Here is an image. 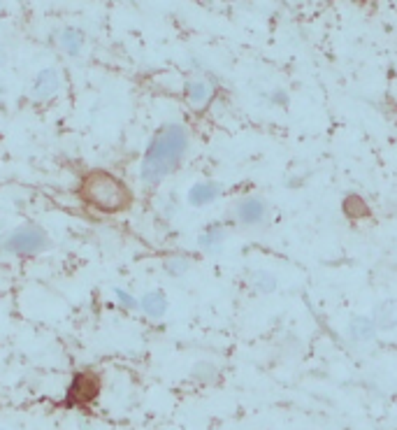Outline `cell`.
Masks as SVG:
<instances>
[{
  "mask_svg": "<svg viewBox=\"0 0 397 430\" xmlns=\"http://www.w3.org/2000/svg\"><path fill=\"white\" fill-rule=\"evenodd\" d=\"M267 100H270V105H274V107H286V105L291 103V96H288L286 89H274V91L267 96Z\"/></svg>",
  "mask_w": 397,
  "mask_h": 430,
  "instance_id": "d6986e66",
  "label": "cell"
},
{
  "mask_svg": "<svg viewBox=\"0 0 397 430\" xmlns=\"http://www.w3.org/2000/svg\"><path fill=\"white\" fill-rule=\"evenodd\" d=\"M77 195L100 214H121L133 205V188L110 170H89L79 179Z\"/></svg>",
  "mask_w": 397,
  "mask_h": 430,
  "instance_id": "7a4b0ae2",
  "label": "cell"
},
{
  "mask_svg": "<svg viewBox=\"0 0 397 430\" xmlns=\"http://www.w3.org/2000/svg\"><path fill=\"white\" fill-rule=\"evenodd\" d=\"M167 307H170V300H167L165 291L154 289V291H147L144 296L140 298V312L149 319L160 321L163 316L167 314Z\"/></svg>",
  "mask_w": 397,
  "mask_h": 430,
  "instance_id": "30bf717a",
  "label": "cell"
},
{
  "mask_svg": "<svg viewBox=\"0 0 397 430\" xmlns=\"http://www.w3.org/2000/svg\"><path fill=\"white\" fill-rule=\"evenodd\" d=\"M84 44H86V37L74 26H67L63 31H58V47L63 49V54L67 56H82L84 51Z\"/></svg>",
  "mask_w": 397,
  "mask_h": 430,
  "instance_id": "4fadbf2b",
  "label": "cell"
},
{
  "mask_svg": "<svg viewBox=\"0 0 397 430\" xmlns=\"http://www.w3.org/2000/svg\"><path fill=\"white\" fill-rule=\"evenodd\" d=\"M235 221L244 228H261L270 221V202L263 195H244L233 207Z\"/></svg>",
  "mask_w": 397,
  "mask_h": 430,
  "instance_id": "5b68a950",
  "label": "cell"
},
{
  "mask_svg": "<svg viewBox=\"0 0 397 430\" xmlns=\"http://www.w3.org/2000/svg\"><path fill=\"white\" fill-rule=\"evenodd\" d=\"M372 319L377 323L379 330H395L397 328V300L386 298V300H381V303H377L372 309Z\"/></svg>",
  "mask_w": 397,
  "mask_h": 430,
  "instance_id": "7c38bea8",
  "label": "cell"
},
{
  "mask_svg": "<svg viewBox=\"0 0 397 430\" xmlns=\"http://www.w3.org/2000/svg\"><path fill=\"white\" fill-rule=\"evenodd\" d=\"M60 84H63V79H60V72L56 67H42L30 84V98L37 103H47L60 91Z\"/></svg>",
  "mask_w": 397,
  "mask_h": 430,
  "instance_id": "8992f818",
  "label": "cell"
},
{
  "mask_svg": "<svg viewBox=\"0 0 397 430\" xmlns=\"http://www.w3.org/2000/svg\"><path fill=\"white\" fill-rule=\"evenodd\" d=\"M114 298H117V303L124 312H135V309H140V300H137L133 293H128L126 289H121V286L114 289Z\"/></svg>",
  "mask_w": 397,
  "mask_h": 430,
  "instance_id": "ac0fdd59",
  "label": "cell"
},
{
  "mask_svg": "<svg viewBox=\"0 0 397 430\" xmlns=\"http://www.w3.org/2000/svg\"><path fill=\"white\" fill-rule=\"evenodd\" d=\"M341 209H344V214L351 216V219H360V216H367V205H365V200L360 195H349L341 202Z\"/></svg>",
  "mask_w": 397,
  "mask_h": 430,
  "instance_id": "e0dca14e",
  "label": "cell"
},
{
  "mask_svg": "<svg viewBox=\"0 0 397 430\" xmlns=\"http://www.w3.org/2000/svg\"><path fill=\"white\" fill-rule=\"evenodd\" d=\"M190 266H193V261H190L188 256H184V254H172V256H167V259L163 261L165 275L172 277V279L184 277L188 270H190Z\"/></svg>",
  "mask_w": 397,
  "mask_h": 430,
  "instance_id": "9a60e30c",
  "label": "cell"
},
{
  "mask_svg": "<svg viewBox=\"0 0 397 430\" xmlns=\"http://www.w3.org/2000/svg\"><path fill=\"white\" fill-rule=\"evenodd\" d=\"M184 96L195 110H202L214 100V96H216V86H214V82H209L207 77H193V79H186Z\"/></svg>",
  "mask_w": 397,
  "mask_h": 430,
  "instance_id": "ba28073f",
  "label": "cell"
},
{
  "mask_svg": "<svg viewBox=\"0 0 397 430\" xmlns=\"http://www.w3.org/2000/svg\"><path fill=\"white\" fill-rule=\"evenodd\" d=\"M221 195H223V184L214 182V179H200V182H195L193 186L188 188L186 193V202L190 207H209L214 205Z\"/></svg>",
  "mask_w": 397,
  "mask_h": 430,
  "instance_id": "52a82bcc",
  "label": "cell"
},
{
  "mask_svg": "<svg viewBox=\"0 0 397 430\" xmlns=\"http://www.w3.org/2000/svg\"><path fill=\"white\" fill-rule=\"evenodd\" d=\"M49 235L44 233V228L33 223L19 226V228L10 230L5 235V240L0 242V249L12 256H35L49 249Z\"/></svg>",
  "mask_w": 397,
  "mask_h": 430,
  "instance_id": "3957f363",
  "label": "cell"
},
{
  "mask_svg": "<svg viewBox=\"0 0 397 430\" xmlns=\"http://www.w3.org/2000/svg\"><path fill=\"white\" fill-rule=\"evenodd\" d=\"M190 377H193L195 382H200V384H211V382H216L219 367L214 363H209V360H200V363H195L193 370H190Z\"/></svg>",
  "mask_w": 397,
  "mask_h": 430,
  "instance_id": "2e32d148",
  "label": "cell"
},
{
  "mask_svg": "<svg viewBox=\"0 0 397 430\" xmlns=\"http://www.w3.org/2000/svg\"><path fill=\"white\" fill-rule=\"evenodd\" d=\"M249 286L256 293H274L279 286V279L277 275H272L270 270H254V273L249 275Z\"/></svg>",
  "mask_w": 397,
  "mask_h": 430,
  "instance_id": "5bb4252c",
  "label": "cell"
},
{
  "mask_svg": "<svg viewBox=\"0 0 397 430\" xmlns=\"http://www.w3.org/2000/svg\"><path fill=\"white\" fill-rule=\"evenodd\" d=\"M393 212H395V216H397V202H395V207H393Z\"/></svg>",
  "mask_w": 397,
  "mask_h": 430,
  "instance_id": "ffe728a7",
  "label": "cell"
},
{
  "mask_svg": "<svg viewBox=\"0 0 397 430\" xmlns=\"http://www.w3.org/2000/svg\"><path fill=\"white\" fill-rule=\"evenodd\" d=\"M226 240H228L226 226L221 221H211L204 226L200 230V235H197V247H200L204 254H219L221 249L226 247Z\"/></svg>",
  "mask_w": 397,
  "mask_h": 430,
  "instance_id": "9c48e42d",
  "label": "cell"
},
{
  "mask_svg": "<svg viewBox=\"0 0 397 430\" xmlns=\"http://www.w3.org/2000/svg\"><path fill=\"white\" fill-rule=\"evenodd\" d=\"M0 7H3V0H0Z\"/></svg>",
  "mask_w": 397,
  "mask_h": 430,
  "instance_id": "44dd1931",
  "label": "cell"
},
{
  "mask_svg": "<svg viewBox=\"0 0 397 430\" xmlns=\"http://www.w3.org/2000/svg\"><path fill=\"white\" fill-rule=\"evenodd\" d=\"M100 396V377L91 370H82L72 377L65 391V407H89Z\"/></svg>",
  "mask_w": 397,
  "mask_h": 430,
  "instance_id": "277c9868",
  "label": "cell"
},
{
  "mask_svg": "<svg viewBox=\"0 0 397 430\" xmlns=\"http://www.w3.org/2000/svg\"><path fill=\"white\" fill-rule=\"evenodd\" d=\"M190 135L186 126L181 124H165L154 133L149 140L147 152L142 156L140 165V179L144 186L154 188L158 186L167 175H172L179 168L184 156L188 154Z\"/></svg>",
  "mask_w": 397,
  "mask_h": 430,
  "instance_id": "6da1fadb",
  "label": "cell"
},
{
  "mask_svg": "<svg viewBox=\"0 0 397 430\" xmlns=\"http://www.w3.org/2000/svg\"><path fill=\"white\" fill-rule=\"evenodd\" d=\"M346 333L349 337L353 339V342H372L374 337L379 335V328H377V323H374L372 316H363V314H358V316H351V321H349V326H346Z\"/></svg>",
  "mask_w": 397,
  "mask_h": 430,
  "instance_id": "8fae6325",
  "label": "cell"
}]
</instances>
